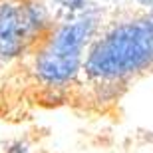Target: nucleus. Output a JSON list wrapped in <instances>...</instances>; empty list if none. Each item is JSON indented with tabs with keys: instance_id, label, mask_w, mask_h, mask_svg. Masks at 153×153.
I'll return each mask as SVG.
<instances>
[{
	"instance_id": "20e7f679",
	"label": "nucleus",
	"mask_w": 153,
	"mask_h": 153,
	"mask_svg": "<svg viewBox=\"0 0 153 153\" xmlns=\"http://www.w3.org/2000/svg\"><path fill=\"white\" fill-rule=\"evenodd\" d=\"M139 4H143V6H149V8H153V0H137Z\"/></svg>"
},
{
	"instance_id": "f03ea898",
	"label": "nucleus",
	"mask_w": 153,
	"mask_h": 153,
	"mask_svg": "<svg viewBox=\"0 0 153 153\" xmlns=\"http://www.w3.org/2000/svg\"><path fill=\"white\" fill-rule=\"evenodd\" d=\"M32 48L20 0H0V62L18 60Z\"/></svg>"
},
{
	"instance_id": "7ed1b4c3",
	"label": "nucleus",
	"mask_w": 153,
	"mask_h": 153,
	"mask_svg": "<svg viewBox=\"0 0 153 153\" xmlns=\"http://www.w3.org/2000/svg\"><path fill=\"white\" fill-rule=\"evenodd\" d=\"M6 153H28V145L22 143V141H16V143H12L10 147H8Z\"/></svg>"
},
{
	"instance_id": "f257e3e1",
	"label": "nucleus",
	"mask_w": 153,
	"mask_h": 153,
	"mask_svg": "<svg viewBox=\"0 0 153 153\" xmlns=\"http://www.w3.org/2000/svg\"><path fill=\"white\" fill-rule=\"evenodd\" d=\"M149 68H153V18L147 14L115 22L96 36L82 72L96 85H125Z\"/></svg>"
},
{
	"instance_id": "39448f33",
	"label": "nucleus",
	"mask_w": 153,
	"mask_h": 153,
	"mask_svg": "<svg viewBox=\"0 0 153 153\" xmlns=\"http://www.w3.org/2000/svg\"><path fill=\"white\" fill-rule=\"evenodd\" d=\"M149 16H151V18H153V8H151V12H149Z\"/></svg>"
}]
</instances>
